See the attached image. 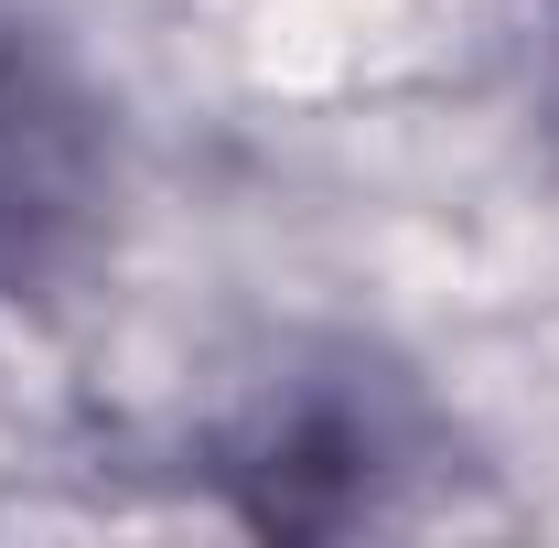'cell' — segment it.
Returning <instances> with one entry per match:
<instances>
[{"instance_id":"1","label":"cell","mask_w":559,"mask_h":548,"mask_svg":"<svg viewBox=\"0 0 559 548\" xmlns=\"http://www.w3.org/2000/svg\"><path fill=\"white\" fill-rule=\"evenodd\" d=\"M97 205V108L22 11H0V290L44 279Z\"/></svg>"}]
</instances>
